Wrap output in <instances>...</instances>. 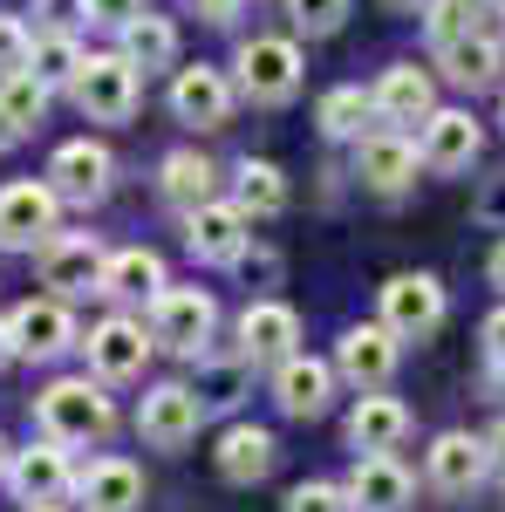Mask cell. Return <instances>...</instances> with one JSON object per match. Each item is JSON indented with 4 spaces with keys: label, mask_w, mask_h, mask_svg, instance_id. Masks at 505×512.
<instances>
[{
    "label": "cell",
    "mask_w": 505,
    "mask_h": 512,
    "mask_svg": "<svg viewBox=\"0 0 505 512\" xmlns=\"http://www.w3.org/2000/svg\"><path fill=\"white\" fill-rule=\"evenodd\" d=\"M403 437H410V410H403L396 396H383V390H362V403L349 410L355 458H362V451H396Z\"/></svg>",
    "instance_id": "cell-24"
},
{
    "label": "cell",
    "mask_w": 505,
    "mask_h": 512,
    "mask_svg": "<svg viewBox=\"0 0 505 512\" xmlns=\"http://www.w3.org/2000/svg\"><path fill=\"white\" fill-rule=\"evenodd\" d=\"M35 424L41 437L76 451V444H103L117 431V403L103 396V376H62V383H48L35 396Z\"/></svg>",
    "instance_id": "cell-1"
},
{
    "label": "cell",
    "mask_w": 505,
    "mask_h": 512,
    "mask_svg": "<svg viewBox=\"0 0 505 512\" xmlns=\"http://www.w3.org/2000/svg\"><path fill=\"white\" fill-rule=\"evenodd\" d=\"M239 7H246V0H198V14H205L212 28H226V21L239 14Z\"/></svg>",
    "instance_id": "cell-41"
},
{
    "label": "cell",
    "mask_w": 505,
    "mask_h": 512,
    "mask_svg": "<svg viewBox=\"0 0 505 512\" xmlns=\"http://www.w3.org/2000/svg\"><path fill=\"white\" fill-rule=\"evenodd\" d=\"M499 28H505V0H499Z\"/></svg>",
    "instance_id": "cell-50"
},
{
    "label": "cell",
    "mask_w": 505,
    "mask_h": 512,
    "mask_svg": "<svg viewBox=\"0 0 505 512\" xmlns=\"http://www.w3.org/2000/svg\"><path fill=\"white\" fill-rule=\"evenodd\" d=\"M287 21H294V35L321 41V35H335V28L349 21V0H287Z\"/></svg>",
    "instance_id": "cell-35"
},
{
    "label": "cell",
    "mask_w": 505,
    "mask_h": 512,
    "mask_svg": "<svg viewBox=\"0 0 505 512\" xmlns=\"http://www.w3.org/2000/svg\"><path fill=\"white\" fill-rule=\"evenodd\" d=\"M7 335H14V362H55V355L76 349V315H69L62 294L55 301H21L7 315Z\"/></svg>",
    "instance_id": "cell-12"
},
{
    "label": "cell",
    "mask_w": 505,
    "mask_h": 512,
    "mask_svg": "<svg viewBox=\"0 0 505 512\" xmlns=\"http://www.w3.org/2000/svg\"><path fill=\"white\" fill-rule=\"evenodd\" d=\"M369 117H376V103H369L355 82L328 89V96H321V110H314L321 137H335V144H355V137H369Z\"/></svg>",
    "instance_id": "cell-31"
},
{
    "label": "cell",
    "mask_w": 505,
    "mask_h": 512,
    "mask_svg": "<svg viewBox=\"0 0 505 512\" xmlns=\"http://www.w3.org/2000/svg\"><path fill=\"white\" fill-rule=\"evenodd\" d=\"M437 62H444V76L458 82V89H492L499 82V69H505V41H492V35H465V41H451V48H437Z\"/></svg>",
    "instance_id": "cell-26"
},
{
    "label": "cell",
    "mask_w": 505,
    "mask_h": 512,
    "mask_svg": "<svg viewBox=\"0 0 505 512\" xmlns=\"http://www.w3.org/2000/svg\"><path fill=\"white\" fill-rule=\"evenodd\" d=\"M499 123H505V96H499Z\"/></svg>",
    "instance_id": "cell-51"
},
{
    "label": "cell",
    "mask_w": 505,
    "mask_h": 512,
    "mask_svg": "<svg viewBox=\"0 0 505 512\" xmlns=\"http://www.w3.org/2000/svg\"><path fill=\"white\" fill-rule=\"evenodd\" d=\"M157 287H164V260L151 246H123V253L103 260V294L110 301H151Z\"/></svg>",
    "instance_id": "cell-28"
},
{
    "label": "cell",
    "mask_w": 505,
    "mask_h": 512,
    "mask_svg": "<svg viewBox=\"0 0 505 512\" xmlns=\"http://www.w3.org/2000/svg\"><path fill=\"white\" fill-rule=\"evenodd\" d=\"M239 96L246 103H260V110H280V103H294L301 96V48L287 35H253L246 48H239Z\"/></svg>",
    "instance_id": "cell-3"
},
{
    "label": "cell",
    "mask_w": 505,
    "mask_h": 512,
    "mask_svg": "<svg viewBox=\"0 0 505 512\" xmlns=\"http://www.w3.org/2000/svg\"><path fill=\"white\" fill-rule=\"evenodd\" d=\"M396 362H403V342L389 335L383 321H369V328H349V335L335 342V376H349L355 390H389Z\"/></svg>",
    "instance_id": "cell-14"
},
{
    "label": "cell",
    "mask_w": 505,
    "mask_h": 512,
    "mask_svg": "<svg viewBox=\"0 0 505 512\" xmlns=\"http://www.w3.org/2000/svg\"><path fill=\"white\" fill-rule=\"evenodd\" d=\"M328 396H335V362L301 355V349L287 355V362H273V403H280L287 417H321Z\"/></svg>",
    "instance_id": "cell-20"
},
{
    "label": "cell",
    "mask_w": 505,
    "mask_h": 512,
    "mask_svg": "<svg viewBox=\"0 0 505 512\" xmlns=\"http://www.w3.org/2000/svg\"><path fill=\"white\" fill-rule=\"evenodd\" d=\"M369 103H376V117H383L389 130H410V123H430L437 82H430L417 62H396V69H383V82L369 89Z\"/></svg>",
    "instance_id": "cell-22"
},
{
    "label": "cell",
    "mask_w": 505,
    "mask_h": 512,
    "mask_svg": "<svg viewBox=\"0 0 505 512\" xmlns=\"http://www.w3.org/2000/svg\"><path fill=\"white\" fill-rule=\"evenodd\" d=\"M14 144H21V123L7 117V103H0V151H14Z\"/></svg>",
    "instance_id": "cell-42"
},
{
    "label": "cell",
    "mask_w": 505,
    "mask_h": 512,
    "mask_svg": "<svg viewBox=\"0 0 505 512\" xmlns=\"http://www.w3.org/2000/svg\"><path fill=\"white\" fill-rule=\"evenodd\" d=\"M103 246L89 233H55L41 239V287H55L62 301H82V294H103Z\"/></svg>",
    "instance_id": "cell-11"
},
{
    "label": "cell",
    "mask_w": 505,
    "mask_h": 512,
    "mask_svg": "<svg viewBox=\"0 0 505 512\" xmlns=\"http://www.w3.org/2000/svg\"><path fill=\"white\" fill-rule=\"evenodd\" d=\"M233 205L246 212V219H273L280 205H287V178H280V164L267 158H246L233 171Z\"/></svg>",
    "instance_id": "cell-30"
},
{
    "label": "cell",
    "mask_w": 505,
    "mask_h": 512,
    "mask_svg": "<svg viewBox=\"0 0 505 512\" xmlns=\"http://www.w3.org/2000/svg\"><path fill=\"white\" fill-rule=\"evenodd\" d=\"M287 512H349V492L342 485H294Z\"/></svg>",
    "instance_id": "cell-37"
},
{
    "label": "cell",
    "mask_w": 505,
    "mask_h": 512,
    "mask_svg": "<svg viewBox=\"0 0 505 512\" xmlns=\"http://www.w3.org/2000/svg\"><path fill=\"white\" fill-rule=\"evenodd\" d=\"M246 212H239L233 198H205V205H192L185 212V246H192V260H205V267H239L246 260Z\"/></svg>",
    "instance_id": "cell-9"
},
{
    "label": "cell",
    "mask_w": 505,
    "mask_h": 512,
    "mask_svg": "<svg viewBox=\"0 0 505 512\" xmlns=\"http://www.w3.org/2000/svg\"><path fill=\"white\" fill-rule=\"evenodd\" d=\"M485 472H492V451H485V437L444 431L437 444H430V485H437L444 499H465V492H478V485H485Z\"/></svg>",
    "instance_id": "cell-21"
},
{
    "label": "cell",
    "mask_w": 505,
    "mask_h": 512,
    "mask_svg": "<svg viewBox=\"0 0 505 512\" xmlns=\"http://www.w3.org/2000/svg\"><path fill=\"white\" fill-rule=\"evenodd\" d=\"M76 506L82 512H137L144 506V472L130 458H96L89 472H76Z\"/></svg>",
    "instance_id": "cell-23"
},
{
    "label": "cell",
    "mask_w": 505,
    "mask_h": 512,
    "mask_svg": "<svg viewBox=\"0 0 505 512\" xmlns=\"http://www.w3.org/2000/svg\"><path fill=\"white\" fill-rule=\"evenodd\" d=\"M383 7H396V14H424V0H383Z\"/></svg>",
    "instance_id": "cell-46"
},
{
    "label": "cell",
    "mask_w": 505,
    "mask_h": 512,
    "mask_svg": "<svg viewBox=\"0 0 505 512\" xmlns=\"http://www.w3.org/2000/svg\"><path fill=\"white\" fill-rule=\"evenodd\" d=\"M157 349H178V355H205L212 342V328H219V301L205 294V287H157L151 294V315H144Z\"/></svg>",
    "instance_id": "cell-2"
},
{
    "label": "cell",
    "mask_w": 505,
    "mask_h": 512,
    "mask_svg": "<svg viewBox=\"0 0 505 512\" xmlns=\"http://www.w3.org/2000/svg\"><path fill=\"white\" fill-rule=\"evenodd\" d=\"M14 362V335H7V321H0V369Z\"/></svg>",
    "instance_id": "cell-45"
},
{
    "label": "cell",
    "mask_w": 505,
    "mask_h": 512,
    "mask_svg": "<svg viewBox=\"0 0 505 512\" xmlns=\"http://www.w3.org/2000/svg\"><path fill=\"white\" fill-rule=\"evenodd\" d=\"M205 424V396L192 383H157L144 403H137V437L151 444V451H185Z\"/></svg>",
    "instance_id": "cell-7"
},
{
    "label": "cell",
    "mask_w": 505,
    "mask_h": 512,
    "mask_svg": "<svg viewBox=\"0 0 505 512\" xmlns=\"http://www.w3.org/2000/svg\"><path fill=\"white\" fill-rule=\"evenodd\" d=\"M376 308H383V328L396 342H430L437 328H444V280L437 274H396L383 280V294H376Z\"/></svg>",
    "instance_id": "cell-5"
},
{
    "label": "cell",
    "mask_w": 505,
    "mask_h": 512,
    "mask_svg": "<svg viewBox=\"0 0 505 512\" xmlns=\"http://www.w3.org/2000/svg\"><path fill=\"white\" fill-rule=\"evenodd\" d=\"M89 376H103V383H137L144 376V362H151V328L144 321H130V315H110V321H96L89 328Z\"/></svg>",
    "instance_id": "cell-10"
},
{
    "label": "cell",
    "mask_w": 505,
    "mask_h": 512,
    "mask_svg": "<svg viewBox=\"0 0 505 512\" xmlns=\"http://www.w3.org/2000/svg\"><path fill=\"white\" fill-rule=\"evenodd\" d=\"M69 485H76V472H69V444H55V437H41V444H28V451L7 458V492H14L21 506H55Z\"/></svg>",
    "instance_id": "cell-13"
},
{
    "label": "cell",
    "mask_w": 505,
    "mask_h": 512,
    "mask_svg": "<svg viewBox=\"0 0 505 512\" xmlns=\"http://www.w3.org/2000/svg\"><path fill=\"white\" fill-rule=\"evenodd\" d=\"M301 349V315L287 308V301H253L246 315H239V355L260 369V362H287V355Z\"/></svg>",
    "instance_id": "cell-19"
},
{
    "label": "cell",
    "mask_w": 505,
    "mask_h": 512,
    "mask_svg": "<svg viewBox=\"0 0 505 512\" xmlns=\"http://www.w3.org/2000/svg\"><path fill=\"white\" fill-rule=\"evenodd\" d=\"M424 28L437 48H451V41L478 35V7L471 0H424Z\"/></svg>",
    "instance_id": "cell-34"
},
{
    "label": "cell",
    "mask_w": 505,
    "mask_h": 512,
    "mask_svg": "<svg viewBox=\"0 0 505 512\" xmlns=\"http://www.w3.org/2000/svg\"><path fill=\"white\" fill-rule=\"evenodd\" d=\"M117 55L137 62V69H171L178 62V28L164 14H130L117 28Z\"/></svg>",
    "instance_id": "cell-27"
},
{
    "label": "cell",
    "mask_w": 505,
    "mask_h": 512,
    "mask_svg": "<svg viewBox=\"0 0 505 512\" xmlns=\"http://www.w3.org/2000/svg\"><path fill=\"white\" fill-rule=\"evenodd\" d=\"M485 274H492V287H499V294H505V239H499V246H492V260H485Z\"/></svg>",
    "instance_id": "cell-43"
},
{
    "label": "cell",
    "mask_w": 505,
    "mask_h": 512,
    "mask_svg": "<svg viewBox=\"0 0 505 512\" xmlns=\"http://www.w3.org/2000/svg\"><path fill=\"white\" fill-rule=\"evenodd\" d=\"M471 7H478V14H485V7H499V0H471Z\"/></svg>",
    "instance_id": "cell-49"
},
{
    "label": "cell",
    "mask_w": 505,
    "mask_h": 512,
    "mask_svg": "<svg viewBox=\"0 0 505 512\" xmlns=\"http://www.w3.org/2000/svg\"><path fill=\"white\" fill-rule=\"evenodd\" d=\"M28 69H35L48 89H69V82H76V69H82L76 35H69V28H55V35H35V55H28Z\"/></svg>",
    "instance_id": "cell-32"
},
{
    "label": "cell",
    "mask_w": 505,
    "mask_h": 512,
    "mask_svg": "<svg viewBox=\"0 0 505 512\" xmlns=\"http://www.w3.org/2000/svg\"><path fill=\"white\" fill-rule=\"evenodd\" d=\"M110 151L103 144H89V137H76V144H62L55 158H48V185H55V198L62 205H96V198L110 192Z\"/></svg>",
    "instance_id": "cell-18"
},
{
    "label": "cell",
    "mask_w": 505,
    "mask_h": 512,
    "mask_svg": "<svg viewBox=\"0 0 505 512\" xmlns=\"http://www.w3.org/2000/svg\"><path fill=\"white\" fill-rule=\"evenodd\" d=\"M485 355H492V362H505V301L485 315Z\"/></svg>",
    "instance_id": "cell-40"
},
{
    "label": "cell",
    "mask_w": 505,
    "mask_h": 512,
    "mask_svg": "<svg viewBox=\"0 0 505 512\" xmlns=\"http://www.w3.org/2000/svg\"><path fill=\"white\" fill-rule=\"evenodd\" d=\"M137 62H123V55H82V69H76V110L89 123H130L137 117Z\"/></svg>",
    "instance_id": "cell-4"
},
{
    "label": "cell",
    "mask_w": 505,
    "mask_h": 512,
    "mask_svg": "<svg viewBox=\"0 0 505 512\" xmlns=\"http://www.w3.org/2000/svg\"><path fill=\"white\" fill-rule=\"evenodd\" d=\"M485 451H492V472L505 478V424H499V431H492V437H485Z\"/></svg>",
    "instance_id": "cell-44"
},
{
    "label": "cell",
    "mask_w": 505,
    "mask_h": 512,
    "mask_svg": "<svg viewBox=\"0 0 505 512\" xmlns=\"http://www.w3.org/2000/svg\"><path fill=\"white\" fill-rule=\"evenodd\" d=\"M342 492H349V512H410L417 478L403 472L389 451H362V458H355V478Z\"/></svg>",
    "instance_id": "cell-17"
},
{
    "label": "cell",
    "mask_w": 505,
    "mask_h": 512,
    "mask_svg": "<svg viewBox=\"0 0 505 512\" xmlns=\"http://www.w3.org/2000/svg\"><path fill=\"white\" fill-rule=\"evenodd\" d=\"M212 185H219V171H212V158L205 151H171V158L157 164V192L171 198V205H205L212 198Z\"/></svg>",
    "instance_id": "cell-29"
},
{
    "label": "cell",
    "mask_w": 505,
    "mask_h": 512,
    "mask_svg": "<svg viewBox=\"0 0 505 512\" xmlns=\"http://www.w3.org/2000/svg\"><path fill=\"white\" fill-rule=\"evenodd\" d=\"M233 76H226V69H205V62H198V69H178V76H171V117L178 123H192V130H219V123L233 117Z\"/></svg>",
    "instance_id": "cell-16"
},
{
    "label": "cell",
    "mask_w": 505,
    "mask_h": 512,
    "mask_svg": "<svg viewBox=\"0 0 505 512\" xmlns=\"http://www.w3.org/2000/svg\"><path fill=\"white\" fill-rule=\"evenodd\" d=\"M7 458H14V451H7V437H0V478H7Z\"/></svg>",
    "instance_id": "cell-47"
},
{
    "label": "cell",
    "mask_w": 505,
    "mask_h": 512,
    "mask_svg": "<svg viewBox=\"0 0 505 512\" xmlns=\"http://www.w3.org/2000/svg\"><path fill=\"white\" fill-rule=\"evenodd\" d=\"M417 171H424V151H417L410 130H369V137H355V178H362V192L396 198L417 185Z\"/></svg>",
    "instance_id": "cell-6"
},
{
    "label": "cell",
    "mask_w": 505,
    "mask_h": 512,
    "mask_svg": "<svg viewBox=\"0 0 505 512\" xmlns=\"http://www.w3.org/2000/svg\"><path fill=\"white\" fill-rule=\"evenodd\" d=\"M55 212H62V198H55L48 178H14L0 192V246L7 253H35L41 239H55Z\"/></svg>",
    "instance_id": "cell-8"
},
{
    "label": "cell",
    "mask_w": 505,
    "mask_h": 512,
    "mask_svg": "<svg viewBox=\"0 0 505 512\" xmlns=\"http://www.w3.org/2000/svg\"><path fill=\"white\" fill-rule=\"evenodd\" d=\"M28 512H62V499H55V506H28Z\"/></svg>",
    "instance_id": "cell-48"
},
{
    "label": "cell",
    "mask_w": 505,
    "mask_h": 512,
    "mask_svg": "<svg viewBox=\"0 0 505 512\" xmlns=\"http://www.w3.org/2000/svg\"><path fill=\"white\" fill-rule=\"evenodd\" d=\"M424 171H437V178H458V171H471L478 164V151H485V130H478V117L471 110H430L424 123Z\"/></svg>",
    "instance_id": "cell-15"
},
{
    "label": "cell",
    "mask_w": 505,
    "mask_h": 512,
    "mask_svg": "<svg viewBox=\"0 0 505 512\" xmlns=\"http://www.w3.org/2000/svg\"><path fill=\"white\" fill-rule=\"evenodd\" d=\"M48 96H55V89H48L35 69H7V76H0V103H7V117L21 123V130H35V123H41Z\"/></svg>",
    "instance_id": "cell-33"
},
{
    "label": "cell",
    "mask_w": 505,
    "mask_h": 512,
    "mask_svg": "<svg viewBox=\"0 0 505 512\" xmlns=\"http://www.w3.org/2000/svg\"><path fill=\"white\" fill-rule=\"evenodd\" d=\"M130 14H144V0H82V21H96V28H123Z\"/></svg>",
    "instance_id": "cell-38"
},
{
    "label": "cell",
    "mask_w": 505,
    "mask_h": 512,
    "mask_svg": "<svg viewBox=\"0 0 505 512\" xmlns=\"http://www.w3.org/2000/svg\"><path fill=\"white\" fill-rule=\"evenodd\" d=\"M28 55H35V35H28V21L0 14V76H7V69H28Z\"/></svg>",
    "instance_id": "cell-36"
},
{
    "label": "cell",
    "mask_w": 505,
    "mask_h": 512,
    "mask_svg": "<svg viewBox=\"0 0 505 512\" xmlns=\"http://www.w3.org/2000/svg\"><path fill=\"white\" fill-rule=\"evenodd\" d=\"M219 478L226 485H260V478L273 472V431H260V424H233V431L219 437Z\"/></svg>",
    "instance_id": "cell-25"
},
{
    "label": "cell",
    "mask_w": 505,
    "mask_h": 512,
    "mask_svg": "<svg viewBox=\"0 0 505 512\" xmlns=\"http://www.w3.org/2000/svg\"><path fill=\"white\" fill-rule=\"evenodd\" d=\"M478 226L505 233V178H492V185H485V198H478Z\"/></svg>",
    "instance_id": "cell-39"
}]
</instances>
